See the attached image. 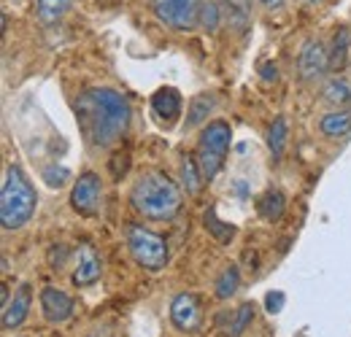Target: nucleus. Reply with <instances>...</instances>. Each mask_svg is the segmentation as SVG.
<instances>
[{"label": "nucleus", "instance_id": "f257e3e1", "mask_svg": "<svg viewBox=\"0 0 351 337\" xmlns=\"http://www.w3.org/2000/svg\"><path fill=\"white\" fill-rule=\"evenodd\" d=\"M76 122L92 149H108L130 125V103L114 89H87L76 100Z\"/></svg>", "mask_w": 351, "mask_h": 337}, {"label": "nucleus", "instance_id": "f03ea898", "mask_svg": "<svg viewBox=\"0 0 351 337\" xmlns=\"http://www.w3.org/2000/svg\"><path fill=\"white\" fill-rule=\"evenodd\" d=\"M130 203L141 216L165 221L181 208V189L165 173H146L132 184Z\"/></svg>", "mask_w": 351, "mask_h": 337}, {"label": "nucleus", "instance_id": "7ed1b4c3", "mask_svg": "<svg viewBox=\"0 0 351 337\" xmlns=\"http://www.w3.org/2000/svg\"><path fill=\"white\" fill-rule=\"evenodd\" d=\"M38 205L36 189L27 181L19 165H8L3 175V189H0V224L3 229H19L25 227Z\"/></svg>", "mask_w": 351, "mask_h": 337}, {"label": "nucleus", "instance_id": "20e7f679", "mask_svg": "<svg viewBox=\"0 0 351 337\" xmlns=\"http://www.w3.org/2000/svg\"><path fill=\"white\" fill-rule=\"evenodd\" d=\"M230 143H232V129L224 119H214L203 127L200 132V140H197V162L200 170L206 175V181L217 178V173L224 165V157L230 151Z\"/></svg>", "mask_w": 351, "mask_h": 337}, {"label": "nucleus", "instance_id": "39448f33", "mask_svg": "<svg viewBox=\"0 0 351 337\" xmlns=\"http://www.w3.org/2000/svg\"><path fill=\"white\" fill-rule=\"evenodd\" d=\"M128 246H130L132 259L146 270H162L168 264V243H165V238H160L157 232H152V229H146L141 224L128 227Z\"/></svg>", "mask_w": 351, "mask_h": 337}, {"label": "nucleus", "instance_id": "423d86ee", "mask_svg": "<svg viewBox=\"0 0 351 337\" xmlns=\"http://www.w3.org/2000/svg\"><path fill=\"white\" fill-rule=\"evenodd\" d=\"M200 5L203 0H149L154 16L173 30H192L197 25Z\"/></svg>", "mask_w": 351, "mask_h": 337}, {"label": "nucleus", "instance_id": "0eeeda50", "mask_svg": "<svg viewBox=\"0 0 351 337\" xmlns=\"http://www.w3.org/2000/svg\"><path fill=\"white\" fill-rule=\"evenodd\" d=\"M100 195H103L100 175L97 173H82L79 181L71 189V205L82 216H95L100 208Z\"/></svg>", "mask_w": 351, "mask_h": 337}, {"label": "nucleus", "instance_id": "6e6552de", "mask_svg": "<svg viewBox=\"0 0 351 337\" xmlns=\"http://www.w3.org/2000/svg\"><path fill=\"white\" fill-rule=\"evenodd\" d=\"M298 68L306 82H316L330 68V51L322 46V41H306L298 57Z\"/></svg>", "mask_w": 351, "mask_h": 337}, {"label": "nucleus", "instance_id": "1a4fd4ad", "mask_svg": "<svg viewBox=\"0 0 351 337\" xmlns=\"http://www.w3.org/2000/svg\"><path fill=\"white\" fill-rule=\"evenodd\" d=\"M171 321L181 332H195L200 327V305L195 295H176L171 302Z\"/></svg>", "mask_w": 351, "mask_h": 337}, {"label": "nucleus", "instance_id": "9d476101", "mask_svg": "<svg viewBox=\"0 0 351 337\" xmlns=\"http://www.w3.org/2000/svg\"><path fill=\"white\" fill-rule=\"evenodd\" d=\"M41 310H44V319L51 324H62L73 316V299L65 295L62 289H54V286H46L41 292Z\"/></svg>", "mask_w": 351, "mask_h": 337}, {"label": "nucleus", "instance_id": "9b49d317", "mask_svg": "<svg viewBox=\"0 0 351 337\" xmlns=\"http://www.w3.org/2000/svg\"><path fill=\"white\" fill-rule=\"evenodd\" d=\"M152 111H154V119L160 125H173L181 114V95L176 92L173 86H162L152 95Z\"/></svg>", "mask_w": 351, "mask_h": 337}, {"label": "nucleus", "instance_id": "f8f14e48", "mask_svg": "<svg viewBox=\"0 0 351 337\" xmlns=\"http://www.w3.org/2000/svg\"><path fill=\"white\" fill-rule=\"evenodd\" d=\"M30 305H33V289H30V284H22V286L16 289L14 299L3 308V329H14V327H19V324L27 319Z\"/></svg>", "mask_w": 351, "mask_h": 337}, {"label": "nucleus", "instance_id": "ddd939ff", "mask_svg": "<svg viewBox=\"0 0 351 337\" xmlns=\"http://www.w3.org/2000/svg\"><path fill=\"white\" fill-rule=\"evenodd\" d=\"M100 270H103V264H100V253L95 251L89 243H84V246L79 249V256H76V273H73V281H76L79 286H89V284H95V281L100 278Z\"/></svg>", "mask_w": 351, "mask_h": 337}, {"label": "nucleus", "instance_id": "4468645a", "mask_svg": "<svg viewBox=\"0 0 351 337\" xmlns=\"http://www.w3.org/2000/svg\"><path fill=\"white\" fill-rule=\"evenodd\" d=\"M219 5L224 22L235 33H243L252 25V0H219Z\"/></svg>", "mask_w": 351, "mask_h": 337}, {"label": "nucleus", "instance_id": "2eb2a0df", "mask_svg": "<svg viewBox=\"0 0 351 337\" xmlns=\"http://www.w3.org/2000/svg\"><path fill=\"white\" fill-rule=\"evenodd\" d=\"M319 132L330 140H341L351 135V111H332V114H324L322 122H319Z\"/></svg>", "mask_w": 351, "mask_h": 337}, {"label": "nucleus", "instance_id": "dca6fc26", "mask_svg": "<svg viewBox=\"0 0 351 337\" xmlns=\"http://www.w3.org/2000/svg\"><path fill=\"white\" fill-rule=\"evenodd\" d=\"M214 105H217V97H214V95H197V97L189 103V114H186L184 127L192 129V127H197L200 122H206Z\"/></svg>", "mask_w": 351, "mask_h": 337}, {"label": "nucleus", "instance_id": "f3484780", "mask_svg": "<svg viewBox=\"0 0 351 337\" xmlns=\"http://www.w3.org/2000/svg\"><path fill=\"white\" fill-rule=\"evenodd\" d=\"M181 181H184V186H186L189 195H197V192L203 189L206 175H203V170H200L197 157H184V160H181Z\"/></svg>", "mask_w": 351, "mask_h": 337}, {"label": "nucleus", "instance_id": "a211bd4d", "mask_svg": "<svg viewBox=\"0 0 351 337\" xmlns=\"http://www.w3.org/2000/svg\"><path fill=\"white\" fill-rule=\"evenodd\" d=\"M252 321H254V305H252V302L238 305V308L230 313V327H227V335L241 337L243 332H246V327H252Z\"/></svg>", "mask_w": 351, "mask_h": 337}, {"label": "nucleus", "instance_id": "6ab92c4d", "mask_svg": "<svg viewBox=\"0 0 351 337\" xmlns=\"http://www.w3.org/2000/svg\"><path fill=\"white\" fill-rule=\"evenodd\" d=\"M284 195L281 192H265L257 203V213L263 216L265 221H276L281 213H284Z\"/></svg>", "mask_w": 351, "mask_h": 337}, {"label": "nucleus", "instance_id": "aec40b11", "mask_svg": "<svg viewBox=\"0 0 351 337\" xmlns=\"http://www.w3.org/2000/svg\"><path fill=\"white\" fill-rule=\"evenodd\" d=\"M221 22H224V16H221L219 0H203V5H200V16H197V25H203V30H206V33H217V27H219Z\"/></svg>", "mask_w": 351, "mask_h": 337}, {"label": "nucleus", "instance_id": "412c9836", "mask_svg": "<svg viewBox=\"0 0 351 337\" xmlns=\"http://www.w3.org/2000/svg\"><path fill=\"white\" fill-rule=\"evenodd\" d=\"M287 138H289V127L284 116H276V122L267 129V146L273 151V157H281L284 154V146H287Z\"/></svg>", "mask_w": 351, "mask_h": 337}, {"label": "nucleus", "instance_id": "4be33fe9", "mask_svg": "<svg viewBox=\"0 0 351 337\" xmlns=\"http://www.w3.org/2000/svg\"><path fill=\"white\" fill-rule=\"evenodd\" d=\"M324 100L327 103H332V105H346L351 103V84L346 79H330L327 84H324Z\"/></svg>", "mask_w": 351, "mask_h": 337}, {"label": "nucleus", "instance_id": "5701e85b", "mask_svg": "<svg viewBox=\"0 0 351 337\" xmlns=\"http://www.w3.org/2000/svg\"><path fill=\"white\" fill-rule=\"evenodd\" d=\"M73 0H38V19L44 25H54L62 19V14L71 8Z\"/></svg>", "mask_w": 351, "mask_h": 337}, {"label": "nucleus", "instance_id": "b1692460", "mask_svg": "<svg viewBox=\"0 0 351 337\" xmlns=\"http://www.w3.org/2000/svg\"><path fill=\"white\" fill-rule=\"evenodd\" d=\"M346 51H349V30H338L335 41H332V51H330V68L341 71L346 62Z\"/></svg>", "mask_w": 351, "mask_h": 337}, {"label": "nucleus", "instance_id": "393cba45", "mask_svg": "<svg viewBox=\"0 0 351 337\" xmlns=\"http://www.w3.org/2000/svg\"><path fill=\"white\" fill-rule=\"evenodd\" d=\"M238 284H241V273L238 267H227L217 281V297L219 299H230V297L238 292Z\"/></svg>", "mask_w": 351, "mask_h": 337}, {"label": "nucleus", "instance_id": "a878e982", "mask_svg": "<svg viewBox=\"0 0 351 337\" xmlns=\"http://www.w3.org/2000/svg\"><path fill=\"white\" fill-rule=\"evenodd\" d=\"M206 227L214 232V238L219 240V243H227L232 235H235V229L230 227V224H221L219 219H217V213L211 211V213H206Z\"/></svg>", "mask_w": 351, "mask_h": 337}, {"label": "nucleus", "instance_id": "bb28decb", "mask_svg": "<svg viewBox=\"0 0 351 337\" xmlns=\"http://www.w3.org/2000/svg\"><path fill=\"white\" fill-rule=\"evenodd\" d=\"M281 305H284V295H281V292H270V295L265 297V308H267V313H278Z\"/></svg>", "mask_w": 351, "mask_h": 337}, {"label": "nucleus", "instance_id": "cd10ccee", "mask_svg": "<svg viewBox=\"0 0 351 337\" xmlns=\"http://www.w3.org/2000/svg\"><path fill=\"white\" fill-rule=\"evenodd\" d=\"M46 184H49V186H62V184H65V170L49 168L46 170Z\"/></svg>", "mask_w": 351, "mask_h": 337}, {"label": "nucleus", "instance_id": "c85d7f7f", "mask_svg": "<svg viewBox=\"0 0 351 337\" xmlns=\"http://www.w3.org/2000/svg\"><path fill=\"white\" fill-rule=\"evenodd\" d=\"M267 11H276V8H281L284 5V0H260Z\"/></svg>", "mask_w": 351, "mask_h": 337}]
</instances>
